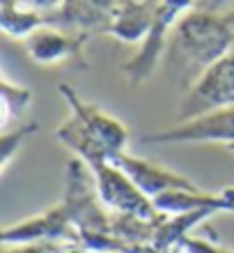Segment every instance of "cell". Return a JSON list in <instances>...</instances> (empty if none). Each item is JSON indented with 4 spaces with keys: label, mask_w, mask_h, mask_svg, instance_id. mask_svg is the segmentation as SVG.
<instances>
[{
    "label": "cell",
    "mask_w": 234,
    "mask_h": 253,
    "mask_svg": "<svg viewBox=\"0 0 234 253\" xmlns=\"http://www.w3.org/2000/svg\"><path fill=\"white\" fill-rule=\"evenodd\" d=\"M19 2H23V5H28V7H33V9H37V12H44V14H48V12H58L67 0H19Z\"/></svg>",
    "instance_id": "cell-15"
},
{
    "label": "cell",
    "mask_w": 234,
    "mask_h": 253,
    "mask_svg": "<svg viewBox=\"0 0 234 253\" xmlns=\"http://www.w3.org/2000/svg\"><path fill=\"white\" fill-rule=\"evenodd\" d=\"M161 0H129L120 2L110 16L108 33L122 44H142L147 37L152 21L156 16V7Z\"/></svg>",
    "instance_id": "cell-9"
},
{
    "label": "cell",
    "mask_w": 234,
    "mask_h": 253,
    "mask_svg": "<svg viewBox=\"0 0 234 253\" xmlns=\"http://www.w3.org/2000/svg\"><path fill=\"white\" fill-rule=\"evenodd\" d=\"M44 26H48V14L37 12L19 0H0V28L7 37L26 42Z\"/></svg>",
    "instance_id": "cell-10"
},
{
    "label": "cell",
    "mask_w": 234,
    "mask_h": 253,
    "mask_svg": "<svg viewBox=\"0 0 234 253\" xmlns=\"http://www.w3.org/2000/svg\"><path fill=\"white\" fill-rule=\"evenodd\" d=\"M195 7H198V0H161L159 2L152 28H149L147 37L142 40L138 53L122 65L127 79L134 85H140L147 79H152V74L156 72V67L163 58L167 35L174 33L177 23Z\"/></svg>",
    "instance_id": "cell-3"
},
{
    "label": "cell",
    "mask_w": 234,
    "mask_h": 253,
    "mask_svg": "<svg viewBox=\"0 0 234 253\" xmlns=\"http://www.w3.org/2000/svg\"><path fill=\"white\" fill-rule=\"evenodd\" d=\"M232 150H234V147H232Z\"/></svg>",
    "instance_id": "cell-18"
},
{
    "label": "cell",
    "mask_w": 234,
    "mask_h": 253,
    "mask_svg": "<svg viewBox=\"0 0 234 253\" xmlns=\"http://www.w3.org/2000/svg\"><path fill=\"white\" fill-rule=\"evenodd\" d=\"M218 2H221V0H211V2H209V7H216Z\"/></svg>",
    "instance_id": "cell-16"
},
{
    "label": "cell",
    "mask_w": 234,
    "mask_h": 253,
    "mask_svg": "<svg viewBox=\"0 0 234 253\" xmlns=\"http://www.w3.org/2000/svg\"><path fill=\"white\" fill-rule=\"evenodd\" d=\"M113 161L138 184V189H140L149 200L159 198V196H163V193H167V191H174V189H195L198 187V184H193V182L188 180L186 175L174 173L170 168L152 164L149 159L135 157V154H131V152H122L120 157H115Z\"/></svg>",
    "instance_id": "cell-8"
},
{
    "label": "cell",
    "mask_w": 234,
    "mask_h": 253,
    "mask_svg": "<svg viewBox=\"0 0 234 253\" xmlns=\"http://www.w3.org/2000/svg\"><path fill=\"white\" fill-rule=\"evenodd\" d=\"M60 94L69 104L71 115L55 129V138L71 150L74 157L90 166L94 161H113L115 157L127 152L129 129L117 118L97 104L80 99V94L67 83L60 85Z\"/></svg>",
    "instance_id": "cell-1"
},
{
    "label": "cell",
    "mask_w": 234,
    "mask_h": 253,
    "mask_svg": "<svg viewBox=\"0 0 234 253\" xmlns=\"http://www.w3.org/2000/svg\"><path fill=\"white\" fill-rule=\"evenodd\" d=\"M2 253H58L55 242H28V244H12Z\"/></svg>",
    "instance_id": "cell-14"
},
{
    "label": "cell",
    "mask_w": 234,
    "mask_h": 253,
    "mask_svg": "<svg viewBox=\"0 0 234 253\" xmlns=\"http://www.w3.org/2000/svg\"><path fill=\"white\" fill-rule=\"evenodd\" d=\"M188 104L202 106L200 113L234 106V51L216 60L214 65H209L207 69H202L191 87Z\"/></svg>",
    "instance_id": "cell-7"
},
{
    "label": "cell",
    "mask_w": 234,
    "mask_h": 253,
    "mask_svg": "<svg viewBox=\"0 0 234 253\" xmlns=\"http://www.w3.org/2000/svg\"><path fill=\"white\" fill-rule=\"evenodd\" d=\"M179 253H234V251L225 249L223 244H216V242L200 240V237L188 235L186 240L179 244Z\"/></svg>",
    "instance_id": "cell-13"
},
{
    "label": "cell",
    "mask_w": 234,
    "mask_h": 253,
    "mask_svg": "<svg viewBox=\"0 0 234 253\" xmlns=\"http://www.w3.org/2000/svg\"><path fill=\"white\" fill-rule=\"evenodd\" d=\"M142 143L152 145H177V143H218L234 147V106L214 108L191 115L170 129H159L142 136Z\"/></svg>",
    "instance_id": "cell-5"
},
{
    "label": "cell",
    "mask_w": 234,
    "mask_h": 253,
    "mask_svg": "<svg viewBox=\"0 0 234 253\" xmlns=\"http://www.w3.org/2000/svg\"><path fill=\"white\" fill-rule=\"evenodd\" d=\"M174 48L188 62L207 69L234 48V9L216 12L214 7H195L174 28Z\"/></svg>",
    "instance_id": "cell-2"
},
{
    "label": "cell",
    "mask_w": 234,
    "mask_h": 253,
    "mask_svg": "<svg viewBox=\"0 0 234 253\" xmlns=\"http://www.w3.org/2000/svg\"><path fill=\"white\" fill-rule=\"evenodd\" d=\"M120 2H129V0H120Z\"/></svg>",
    "instance_id": "cell-17"
},
{
    "label": "cell",
    "mask_w": 234,
    "mask_h": 253,
    "mask_svg": "<svg viewBox=\"0 0 234 253\" xmlns=\"http://www.w3.org/2000/svg\"><path fill=\"white\" fill-rule=\"evenodd\" d=\"M37 131H39L37 122H28V125H19L12 131L9 129L2 131V138H0V170H7V166L12 164V159L16 157L21 145Z\"/></svg>",
    "instance_id": "cell-12"
},
{
    "label": "cell",
    "mask_w": 234,
    "mask_h": 253,
    "mask_svg": "<svg viewBox=\"0 0 234 253\" xmlns=\"http://www.w3.org/2000/svg\"><path fill=\"white\" fill-rule=\"evenodd\" d=\"M0 94H2V101H0V126L7 129L14 120H19L21 115L26 113V108L33 101V90L26 85H19V83H12L7 76H2L0 79Z\"/></svg>",
    "instance_id": "cell-11"
},
{
    "label": "cell",
    "mask_w": 234,
    "mask_h": 253,
    "mask_svg": "<svg viewBox=\"0 0 234 253\" xmlns=\"http://www.w3.org/2000/svg\"><path fill=\"white\" fill-rule=\"evenodd\" d=\"M87 168L94 177L97 196L108 212L122 214V216H138V219L147 221H154L161 216L154 203L138 189V184L115 161H94Z\"/></svg>",
    "instance_id": "cell-4"
},
{
    "label": "cell",
    "mask_w": 234,
    "mask_h": 253,
    "mask_svg": "<svg viewBox=\"0 0 234 253\" xmlns=\"http://www.w3.org/2000/svg\"><path fill=\"white\" fill-rule=\"evenodd\" d=\"M90 42L87 35L71 33L58 26H44L33 33L23 42L28 58L34 65L53 67L60 62H74L80 69L87 67L85 60V44Z\"/></svg>",
    "instance_id": "cell-6"
}]
</instances>
